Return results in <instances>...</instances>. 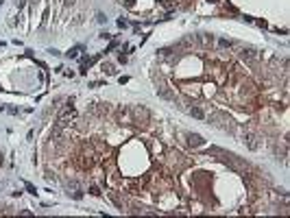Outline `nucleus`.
I'll list each match as a JSON object with an SVG mask.
<instances>
[{
	"label": "nucleus",
	"mask_w": 290,
	"mask_h": 218,
	"mask_svg": "<svg viewBox=\"0 0 290 218\" xmlns=\"http://www.w3.org/2000/svg\"><path fill=\"white\" fill-rule=\"evenodd\" d=\"M157 96L164 98V101H175V94H172L166 85H159V87H157Z\"/></svg>",
	"instance_id": "nucleus-1"
},
{
	"label": "nucleus",
	"mask_w": 290,
	"mask_h": 218,
	"mask_svg": "<svg viewBox=\"0 0 290 218\" xmlns=\"http://www.w3.org/2000/svg\"><path fill=\"white\" fill-rule=\"evenodd\" d=\"M255 140H257L255 133H244V140H242V142H244L251 151H257V142H255Z\"/></svg>",
	"instance_id": "nucleus-2"
},
{
	"label": "nucleus",
	"mask_w": 290,
	"mask_h": 218,
	"mask_svg": "<svg viewBox=\"0 0 290 218\" xmlns=\"http://www.w3.org/2000/svg\"><path fill=\"white\" fill-rule=\"evenodd\" d=\"M188 144H190V146H203L205 140L201 138L199 133H190V135H188Z\"/></svg>",
	"instance_id": "nucleus-3"
},
{
	"label": "nucleus",
	"mask_w": 290,
	"mask_h": 218,
	"mask_svg": "<svg viewBox=\"0 0 290 218\" xmlns=\"http://www.w3.org/2000/svg\"><path fill=\"white\" fill-rule=\"evenodd\" d=\"M188 111H190V116H192V118H199V120H205V111H203L201 107H194V105H192V107L188 109Z\"/></svg>",
	"instance_id": "nucleus-4"
},
{
	"label": "nucleus",
	"mask_w": 290,
	"mask_h": 218,
	"mask_svg": "<svg viewBox=\"0 0 290 218\" xmlns=\"http://www.w3.org/2000/svg\"><path fill=\"white\" fill-rule=\"evenodd\" d=\"M242 57H247V59H255V50H253V48H244V50H242Z\"/></svg>",
	"instance_id": "nucleus-5"
},
{
	"label": "nucleus",
	"mask_w": 290,
	"mask_h": 218,
	"mask_svg": "<svg viewBox=\"0 0 290 218\" xmlns=\"http://www.w3.org/2000/svg\"><path fill=\"white\" fill-rule=\"evenodd\" d=\"M102 70H105V74H116V70L111 63H102Z\"/></svg>",
	"instance_id": "nucleus-6"
},
{
	"label": "nucleus",
	"mask_w": 290,
	"mask_h": 218,
	"mask_svg": "<svg viewBox=\"0 0 290 218\" xmlns=\"http://www.w3.org/2000/svg\"><path fill=\"white\" fill-rule=\"evenodd\" d=\"M81 50H83V48H81V46H74V48H72V50H68V57H70V59H74V57H77V54H79V52H81Z\"/></svg>",
	"instance_id": "nucleus-7"
},
{
	"label": "nucleus",
	"mask_w": 290,
	"mask_h": 218,
	"mask_svg": "<svg viewBox=\"0 0 290 218\" xmlns=\"http://www.w3.org/2000/svg\"><path fill=\"white\" fill-rule=\"evenodd\" d=\"M218 44H220L222 48H229V46H231L233 42H231V39H218Z\"/></svg>",
	"instance_id": "nucleus-8"
},
{
	"label": "nucleus",
	"mask_w": 290,
	"mask_h": 218,
	"mask_svg": "<svg viewBox=\"0 0 290 218\" xmlns=\"http://www.w3.org/2000/svg\"><path fill=\"white\" fill-rule=\"evenodd\" d=\"M105 20H107V17H105V13H96V22H98V24H102Z\"/></svg>",
	"instance_id": "nucleus-9"
},
{
	"label": "nucleus",
	"mask_w": 290,
	"mask_h": 218,
	"mask_svg": "<svg viewBox=\"0 0 290 218\" xmlns=\"http://www.w3.org/2000/svg\"><path fill=\"white\" fill-rule=\"evenodd\" d=\"M90 192H92V194H94V196H100V190H98L96 185H92V188H90Z\"/></svg>",
	"instance_id": "nucleus-10"
},
{
	"label": "nucleus",
	"mask_w": 290,
	"mask_h": 218,
	"mask_svg": "<svg viewBox=\"0 0 290 218\" xmlns=\"http://www.w3.org/2000/svg\"><path fill=\"white\" fill-rule=\"evenodd\" d=\"M24 185H26V190H29V192H31V194H35V188H33L31 183H24Z\"/></svg>",
	"instance_id": "nucleus-11"
},
{
	"label": "nucleus",
	"mask_w": 290,
	"mask_h": 218,
	"mask_svg": "<svg viewBox=\"0 0 290 218\" xmlns=\"http://www.w3.org/2000/svg\"><path fill=\"white\" fill-rule=\"evenodd\" d=\"M125 5H127V7H133V0H125Z\"/></svg>",
	"instance_id": "nucleus-12"
},
{
	"label": "nucleus",
	"mask_w": 290,
	"mask_h": 218,
	"mask_svg": "<svg viewBox=\"0 0 290 218\" xmlns=\"http://www.w3.org/2000/svg\"><path fill=\"white\" fill-rule=\"evenodd\" d=\"M72 2H74V0H65V5H72Z\"/></svg>",
	"instance_id": "nucleus-13"
},
{
	"label": "nucleus",
	"mask_w": 290,
	"mask_h": 218,
	"mask_svg": "<svg viewBox=\"0 0 290 218\" xmlns=\"http://www.w3.org/2000/svg\"><path fill=\"white\" fill-rule=\"evenodd\" d=\"M0 164H2V153H0Z\"/></svg>",
	"instance_id": "nucleus-14"
},
{
	"label": "nucleus",
	"mask_w": 290,
	"mask_h": 218,
	"mask_svg": "<svg viewBox=\"0 0 290 218\" xmlns=\"http://www.w3.org/2000/svg\"><path fill=\"white\" fill-rule=\"evenodd\" d=\"M0 5H2V0H0Z\"/></svg>",
	"instance_id": "nucleus-15"
}]
</instances>
